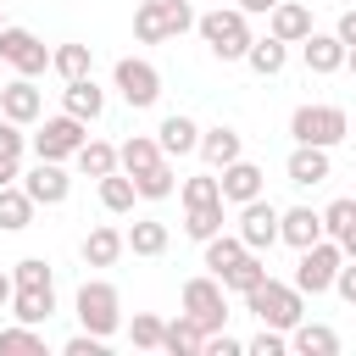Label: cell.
Instances as JSON below:
<instances>
[{
  "mask_svg": "<svg viewBox=\"0 0 356 356\" xmlns=\"http://www.w3.org/2000/svg\"><path fill=\"white\" fill-rule=\"evenodd\" d=\"M83 128H89V122H78L72 111H61V117H44V128L33 134V156H39V161H67V156H78V145L89 139Z\"/></svg>",
  "mask_w": 356,
  "mask_h": 356,
  "instance_id": "9c48e42d",
  "label": "cell"
},
{
  "mask_svg": "<svg viewBox=\"0 0 356 356\" xmlns=\"http://www.w3.org/2000/svg\"><path fill=\"white\" fill-rule=\"evenodd\" d=\"M273 6H278V0H239V11H245V17H267Z\"/></svg>",
  "mask_w": 356,
  "mask_h": 356,
  "instance_id": "c3c4849f",
  "label": "cell"
},
{
  "mask_svg": "<svg viewBox=\"0 0 356 356\" xmlns=\"http://www.w3.org/2000/svg\"><path fill=\"white\" fill-rule=\"evenodd\" d=\"M345 67H350V72H356V44H345Z\"/></svg>",
  "mask_w": 356,
  "mask_h": 356,
  "instance_id": "f5cc1de1",
  "label": "cell"
},
{
  "mask_svg": "<svg viewBox=\"0 0 356 356\" xmlns=\"http://www.w3.org/2000/svg\"><path fill=\"white\" fill-rule=\"evenodd\" d=\"M134 189H139V200H167V195H178V172H172V167H167V156H161L156 167L134 172Z\"/></svg>",
  "mask_w": 356,
  "mask_h": 356,
  "instance_id": "f546056e",
  "label": "cell"
},
{
  "mask_svg": "<svg viewBox=\"0 0 356 356\" xmlns=\"http://www.w3.org/2000/svg\"><path fill=\"white\" fill-rule=\"evenodd\" d=\"M122 250H128L122 245V228H111V222H100V228L83 234V267H117Z\"/></svg>",
  "mask_w": 356,
  "mask_h": 356,
  "instance_id": "603a6c76",
  "label": "cell"
},
{
  "mask_svg": "<svg viewBox=\"0 0 356 356\" xmlns=\"http://www.w3.org/2000/svg\"><path fill=\"white\" fill-rule=\"evenodd\" d=\"M278 239H284L289 250L317 245V239H323V211H312V206H289V211H278Z\"/></svg>",
  "mask_w": 356,
  "mask_h": 356,
  "instance_id": "9a60e30c",
  "label": "cell"
},
{
  "mask_svg": "<svg viewBox=\"0 0 356 356\" xmlns=\"http://www.w3.org/2000/svg\"><path fill=\"white\" fill-rule=\"evenodd\" d=\"M245 350H250V356H284V350H289V334H284V328H267V323H261V334H256V339H250Z\"/></svg>",
  "mask_w": 356,
  "mask_h": 356,
  "instance_id": "b9f144b4",
  "label": "cell"
},
{
  "mask_svg": "<svg viewBox=\"0 0 356 356\" xmlns=\"http://www.w3.org/2000/svg\"><path fill=\"white\" fill-rule=\"evenodd\" d=\"M156 145H161V156H189V150H200V128H195V117L172 111V117L156 128Z\"/></svg>",
  "mask_w": 356,
  "mask_h": 356,
  "instance_id": "7402d4cb",
  "label": "cell"
},
{
  "mask_svg": "<svg viewBox=\"0 0 356 356\" xmlns=\"http://www.w3.org/2000/svg\"><path fill=\"white\" fill-rule=\"evenodd\" d=\"M239 350H245V345H239L234 334L217 328V334H206V350H200V356H239Z\"/></svg>",
  "mask_w": 356,
  "mask_h": 356,
  "instance_id": "f6af8a7d",
  "label": "cell"
},
{
  "mask_svg": "<svg viewBox=\"0 0 356 356\" xmlns=\"http://www.w3.org/2000/svg\"><path fill=\"white\" fill-rule=\"evenodd\" d=\"M0 350H17V356H44V334H39V323L0 328Z\"/></svg>",
  "mask_w": 356,
  "mask_h": 356,
  "instance_id": "74e56055",
  "label": "cell"
},
{
  "mask_svg": "<svg viewBox=\"0 0 356 356\" xmlns=\"http://www.w3.org/2000/svg\"><path fill=\"white\" fill-rule=\"evenodd\" d=\"M289 345H295L300 356H334V350H339V334H334L328 323H306V317H300V323L289 328Z\"/></svg>",
  "mask_w": 356,
  "mask_h": 356,
  "instance_id": "d4e9b609",
  "label": "cell"
},
{
  "mask_svg": "<svg viewBox=\"0 0 356 356\" xmlns=\"http://www.w3.org/2000/svg\"><path fill=\"white\" fill-rule=\"evenodd\" d=\"M0 61L11 67V72H22V78H39L44 67H50V50H44V39L39 33H28V28H0Z\"/></svg>",
  "mask_w": 356,
  "mask_h": 356,
  "instance_id": "30bf717a",
  "label": "cell"
},
{
  "mask_svg": "<svg viewBox=\"0 0 356 356\" xmlns=\"http://www.w3.org/2000/svg\"><path fill=\"white\" fill-rule=\"evenodd\" d=\"M195 28H200V39L211 44V56L217 61H245V50H250V17L239 11V6H217V11H200L195 17Z\"/></svg>",
  "mask_w": 356,
  "mask_h": 356,
  "instance_id": "7a4b0ae2",
  "label": "cell"
},
{
  "mask_svg": "<svg viewBox=\"0 0 356 356\" xmlns=\"http://www.w3.org/2000/svg\"><path fill=\"white\" fill-rule=\"evenodd\" d=\"M111 83H117V95H122L134 111H145V106L161 100V72H156L145 56H122V61L111 67Z\"/></svg>",
  "mask_w": 356,
  "mask_h": 356,
  "instance_id": "52a82bcc",
  "label": "cell"
},
{
  "mask_svg": "<svg viewBox=\"0 0 356 356\" xmlns=\"http://www.w3.org/2000/svg\"><path fill=\"white\" fill-rule=\"evenodd\" d=\"M284 172H289V184H300V189H317V184H328V150H323V145H295L289 161H284Z\"/></svg>",
  "mask_w": 356,
  "mask_h": 356,
  "instance_id": "2e32d148",
  "label": "cell"
},
{
  "mask_svg": "<svg viewBox=\"0 0 356 356\" xmlns=\"http://www.w3.org/2000/svg\"><path fill=\"white\" fill-rule=\"evenodd\" d=\"M78 323H83L89 334L111 339V334L122 328V295H117V284H106V278H83V289H78Z\"/></svg>",
  "mask_w": 356,
  "mask_h": 356,
  "instance_id": "5b68a950",
  "label": "cell"
},
{
  "mask_svg": "<svg viewBox=\"0 0 356 356\" xmlns=\"http://www.w3.org/2000/svg\"><path fill=\"white\" fill-rule=\"evenodd\" d=\"M261 278H267V261H261L256 250H245V256H239V261H234V267L222 273V289H234V295H245V289H256Z\"/></svg>",
  "mask_w": 356,
  "mask_h": 356,
  "instance_id": "e575fe53",
  "label": "cell"
},
{
  "mask_svg": "<svg viewBox=\"0 0 356 356\" xmlns=\"http://www.w3.org/2000/svg\"><path fill=\"white\" fill-rule=\"evenodd\" d=\"M22 122H11V117H0V161H22Z\"/></svg>",
  "mask_w": 356,
  "mask_h": 356,
  "instance_id": "7bdbcfd3",
  "label": "cell"
},
{
  "mask_svg": "<svg viewBox=\"0 0 356 356\" xmlns=\"http://www.w3.org/2000/svg\"><path fill=\"white\" fill-rule=\"evenodd\" d=\"M33 211H39V206L28 200L22 184H0V228H6V234H22V228L33 222Z\"/></svg>",
  "mask_w": 356,
  "mask_h": 356,
  "instance_id": "484cf974",
  "label": "cell"
},
{
  "mask_svg": "<svg viewBox=\"0 0 356 356\" xmlns=\"http://www.w3.org/2000/svg\"><path fill=\"white\" fill-rule=\"evenodd\" d=\"M184 312L206 328V334H217L222 323H228V289H222V278H189L184 284Z\"/></svg>",
  "mask_w": 356,
  "mask_h": 356,
  "instance_id": "ba28073f",
  "label": "cell"
},
{
  "mask_svg": "<svg viewBox=\"0 0 356 356\" xmlns=\"http://www.w3.org/2000/svg\"><path fill=\"white\" fill-rule=\"evenodd\" d=\"M300 56H306V72H339V67H345V39L312 28V33L300 39Z\"/></svg>",
  "mask_w": 356,
  "mask_h": 356,
  "instance_id": "ac0fdd59",
  "label": "cell"
},
{
  "mask_svg": "<svg viewBox=\"0 0 356 356\" xmlns=\"http://www.w3.org/2000/svg\"><path fill=\"white\" fill-rule=\"evenodd\" d=\"M0 28H6V17H0Z\"/></svg>",
  "mask_w": 356,
  "mask_h": 356,
  "instance_id": "db71d44e",
  "label": "cell"
},
{
  "mask_svg": "<svg viewBox=\"0 0 356 356\" xmlns=\"http://www.w3.org/2000/svg\"><path fill=\"white\" fill-rule=\"evenodd\" d=\"M178 195H184V206H211V200H222L217 172H195V178H184V184H178Z\"/></svg>",
  "mask_w": 356,
  "mask_h": 356,
  "instance_id": "f35d334b",
  "label": "cell"
},
{
  "mask_svg": "<svg viewBox=\"0 0 356 356\" xmlns=\"http://www.w3.org/2000/svg\"><path fill=\"white\" fill-rule=\"evenodd\" d=\"M339 261H345L339 239H328V234H323L317 245H306V250H300V261H295V289H300V295H323V289H334Z\"/></svg>",
  "mask_w": 356,
  "mask_h": 356,
  "instance_id": "8992f818",
  "label": "cell"
},
{
  "mask_svg": "<svg viewBox=\"0 0 356 356\" xmlns=\"http://www.w3.org/2000/svg\"><path fill=\"white\" fill-rule=\"evenodd\" d=\"M161 161V145L150 139V134H134V139H122L117 145V167L134 178V172H145V167H156Z\"/></svg>",
  "mask_w": 356,
  "mask_h": 356,
  "instance_id": "83f0119b",
  "label": "cell"
},
{
  "mask_svg": "<svg viewBox=\"0 0 356 356\" xmlns=\"http://www.w3.org/2000/svg\"><path fill=\"white\" fill-rule=\"evenodd\" d=\"M245 61H250V72H261V78H278L284 72V61H289V44L284 39H250V50H245Z\"/></svg>",
  "mask_w": 356,
  "mask_h": 356,
  "instance_id": "4316f807",
  "label": "cell"
},
{
  "mask_svg": "<svg viewBox=\"0 0 356 356\" xmlns=\"http://www.w3.org/2000/svg\"><path fill=\"white\" fill-rule=\"evenodd\" d=\"M72 161H78L83 178H106V172H117V145H106V139H83Z\"/></svg>",
  "mask_w": 356,
  "mask_h": 356,
  "instance_id": "f1b7e54d",
  "label": "cell"
},
{
  "mask_svg": "<svg viewBox=\"0 0 356 356\" xmlns=\"http://www.w3.org/2000/svg\"><path fill=\"white\" fill-rule=\"evenodd\" d=\"M345 134H350L345 106H295V117H289V139H295V145H323V150H334Z\"/></svg>",
  "mask_w": 356,
  "mask_h": 356,
  "instance_id": "277c9868",
  "label": "cell"
},
{
  "mask_svg": "<svg viewBox=\"0 0 356 356\" xmlns=\"http://www.w3.org/2000/svg\"><path fill=\"white\" fill-rule=\"evenodd\" d=\"M334 289L356 306V261H339V273H334Z\"/></svg>",
  "mask_w": 356,
  "mask_h": 356,
  "instance_id": "bcb514c9",
  "label": "cell"
},
{
  "mask_svg": "<svg viewBox=\"0 0 356 356\" xmlns=\"http://www.w3.org/2000/svg\"><path fill=\"white\" fill-rule=\"evenodd\" d=\"M161 350H167V356H200V350H206V328H200L189 312H178V317L161 328Z\"/></svg>",
  "mask_w": 356,
  "mask_h": 356,
  "instance_id": "44dd1931",
  "label": "cell"
},
{
  "mask_svg": "<svg viewBox=\"0 0 356 356\" xmlns=\"http://www.w3.org/2000/svg\"><path fill=\"white\" fill-rule=\"evenodd\" d=\"M339 250H345V261H356V222L339 234Z\"/></svg>",
  "mask_w": 356,
  "mask_h": 356,
  "instance_id": "681fc988",
  "label": "cell"
},
{
  "mask_svg": "<svg viewBox=\"0 0 356 356\" xmlns=\"http://www.w3.org/2000/svg\"><path fill=\"white\" fill-rule=\"evenodd\" d=\"M334 33H339V39H345V44H356V6H350V11H345V17H339V28H334Z\"/></svg>",
  "mask_w": 356,
  "mask_h": 356,
  "instance_id": "7dc6e473",
  "label": "cell"
},
{
  "mask_svg": "<svg viewBox=\"0 0 356 356\" xmlns=\"http://www.w3.org/2000/svg\"><path fill=\"white\" fill-rule=\"evenodd\" d=\"M245 312H256L267 328H284V334H289V328L306 317V295H300L295 284H278V278L267 273L256 289H245Z\"/></svg>",
  "mask_w": 356,
  "mask_h": 356,
  "instance_id": "6da1fadb",
  "label": "cell"
},
{
  "mask_svg": "<svg viewBox=\"0 0 356 356\" xmlns=\"http://www.w3.org/2000/svg\"><path fill=\"white\" fill-rule=\"evenodd\" d=\"M22 189H28L33 206H61V200L72 195V178H67L61 161H33V167L22 172Z\"/></svg>",
  "mask_w": 356,
  "mask_h": 356,
  "instance_id": "7c38bea8",
  "label": "cell"
},
{
  "mask_svg": "<svg viewBox=\"0 0 356 356\" xmlns=\"http://www.w3.org/2000/svg\"><path fill=\"white\" fill-rule=\"evenodd\" d=\"M239 256H245V239H239V234H211V239H206V273H211V278H222Z\"/></svg>",
  "mask_w": 356,
  "mask_h": 356,
  "instance_id": "836d02e7",
  "label": "cell"
},
{
  "mask_svg": "<svg viewBox=\"0 0 356 356\" xmlns=\"http://www.w3.org/2000/svg\"><path fill=\"white\" fill-rule=\"evenodd\" d=\"M350 222H356V195H339V200L323 206V234H328V239H339Z\"/></svg>",
  "mask_w": 356,
  "mask_h": 356,
  "instance_id": "60d3db41",
  "label": "cell"
},
{
  "mask_svg": "<svg viewBox=\"0 0 356 356\" xmlns=\"http://www.w3.org/2000/svg\"><path fill=\"white\" fill-rule=\"evenodd\" d=\"M61 111H72L78 122H95V117L106 111V89H100L95 78H72V83L61 89Z\"/></svg>",
  "mask_w": 356,
  "mask_h": 356,
  "instance_id": "d6986e66",
  "label": "cell"
},
{
  "mask_svg": "<svg viewBox=\"0 0 356 356\" xmlns=\"http://www.w3.org/2000/svg\"><path fill=\"white\" fill-rule=\"evenodd\" d=\"M267 33L284 39V44H300V39L312 33V11H306L300 0H278V6L267 11Z\"/></svg>",
  "mask_w": 356,
  "mask_h": 356,
  "instance_id": "e0dca14e",
  "label": "cell"
},
{
  "mask_svg": "<svg viewBox=\"0 0 356 356\" xmlns=\"http://www.w3.org/2000/svg\"><path fill=\"white\" fill-rule=\"evenodd\" d=\"M11 289H17V284H11V273H0V312L11 306Z\"/></svg>",
  "mask_w": 356,
  "mask_h": 356,
  "instance_id": "816d5d0a",
  "label": "cell"
},
{
  "mask_svg": "<svg viewBox=\"0 0 356 356\" xmlns=\"http://www.w3.org/2000/svg\"><path fill=\"white\" fill-rule=\"evenodd\" d=\"M11 284H17V289H56V273H50L44 256H22V261L11 267Z\"/></svg>",
  "mask_w": 356,
  "mask_h": 356,
  "instance_id": "8d00e7d4",
  "label": "cell"
},
{
  "mask_svg": "<svg viewBox=\"0 0 356 356\" xmlns=\"http://www.w3.org/2000/svg\"><path fill=\"white\" fill-rule=\"evenodd\" d=\"M134 200H139V189H134V178H128L122 167L100 178V206H106V211H117V217H122V211H134Z\"/></svg>",
  "mask_w": 356,
  "mask_h": 356,
  "instance_id": "1f68e13d",
  "label": "cell"
},
{
  "mask_svg": "<svg viewBox=\"0 0 356 356\" xmlns=\"http://www.w3.org/2000/svg\"><path fill=\"white\" fill-rule=\"evenodd\" d=\"M61 356H106V339H100V334H89V328H83V334H72V339H67V345H61Z\"/></svg>",
  "mask_w": 356,
  "mask_h": 356,
  "instance_id": "ee69618b",
  "label": "cell"
},
{
  "mask_svg": "<svg viewBox=\"0 0 356 356\" xmlns=\"http://www.w3.org/2000/svg\"><path fill=\"white\" fill-rule=\"evenodd\" d=\"M50 67L72 83V78H95V56H89V44H56L50 50Z\"/></svg>",
  "mask_w": 356,
  "mask_h": 356,
  "instance_id": "4dcf8cb0",
  "label": "cell"
},
{
  "mask_svg": "<svg viewBox=\"0 0 356 356\" xmlns=\"http://www.w3.org/2000/svg\"><path fill=\"white\" fill-rule=\"evenodd\" d=\"M189 28H195L189 0H139V11H134V39L139 44H161V39H178Z\"/></svg>",
  "mask_w": 356,
  "mask_h": 356,
  "instance_id": "3957f363",
  "label": "cell"
},
{
  "mask_svg": "<svg viewBox=\"0 0 356 356\" xmlns=\"http://www.w3.org/2000/svg\"><path fill=\"white\" fill-rule=\"evenodd\" d=\"M0 117H11V122H39L44 117V95H39V83L33 78H11V83H0Z\"/></svg>",
  "mask_w": 356,
  "mask_h": 356,
  "instance_id": "4fadbf2b",
  "label": "cell"
},
{
  "mask_svg": "<svg viewBox=\"0 0 356 356\" xmlns=\"http://www.w3.org/2000/svg\"><path fill=\"white\" fill-rule=\"evenodd\" d=\"M11 317L44 328V323L56 317V289H11Z\"/></svg>",
  "mask_w": 356,
  "mask_h": 356,
  "instance_id": "cb8c5ba5",
  "label": "cell"
},
{
  "mask_svg": "<svg viewBox=\"0 0 356 356\" xmlns=\"http://www.w3.org/2000/svg\"><path fill=\"white\" fill-rule=\"evenodd\" d=\"M22 178V161H0V184H17Z\"/></svg>",
  "mask_w": 356,
  "mask_h": 356,
  "instance_id": "f907efd6",
  "label": "cell"
},
{
  "mask_svg": "<svg viewBox=\"0 0 356 356\" xmlns=\"http://www.w3.org/2000/svg\"><path fill=\"white\" fill-rule=\"evenodd\" d=\"M200 156L211 161V172H222L228 161H239V156H245V139H239V128H228V122L206 128V134H200Z\"/></svg>",
  "mask_w": 356,
  "mask_h": 356,
  "instance_id": "ffe728a7",
  "label": "cell"
},
{
  "mask_svg": "<svg viewBox=\"0 0 356 356\" xmlns=\"http://www.w3.org/2000/svg\"><path fill=\"white\" fill-rule=\"evenodd\" d=\"M122 245H128L134 256H161V250H167V222L145 217V222H134V228L122 234Z\"/></svg>",
  "mask_w": 356,
  "mask_h": 356,
  "instance_id": "d6a6232c",
  "label": "cell"
},
{
  "mask_svg": "<svg viewBox=\"0 0 356 356\" xmlns=\"http://www.w3.org/2000/svg\"><path fill=\"white\" fill-rule=\"evenodd\" d=\"M261 178H267V172H261L256 161H245V156H239V161H228V167L217 172L222 206H245V200H256V195H261Z\"/></svg>",
  "mask_w": 356,
  "mask_h": 356,
  "instance_id": "5bb4252c",
  "label": "cell"
},
{
  "mask_svg": "<svg viewBox=\"0 0 356 356\" xmlns=\"http://www.w3.org/2000/svg\"><path fill=\"white\" fill-rule=\"evenodd\" d=\"M161 328H167V323H161L156 312H134V323H128V339H134L139 350H161Z\"/></svg>",
  "mask_w": 356,
  "mask_h": 356,
  "instance_id": "ab89813d",
  "label": "cell"
},
{
  "mask_svg": "<svg viewBox=\"0 0 356 356\" xmlns=\"http://www.w3.org/2000/svg\"><path fill=\"white\" fill-rule=\"evenodd\" d=\"M189 217H184V234L189 239H211V234H222V200H211V206H184Z\"/></svg>",
  "mask_w": 356,
  "mask_h": 356,
  "instance_id": "d590c367",
  "label": "cell"
},
{
  "mask_svg": "<svg viewBox=\"0 0 356 356\" xmlns=\"http://www.w3.org/2000/svg\"><path fill=\"white\" fill-rule=\"evenodd\" d=\"M239 239H245V250H256V256L273 250V245H278V206L261 200V195L245 200V206H239Z\"/></svg>",
  "mask_w": 356,
  "mask_h": 356,
  "instance_id": "8fae6325",
  "label": "cell"
}]
</instances>
